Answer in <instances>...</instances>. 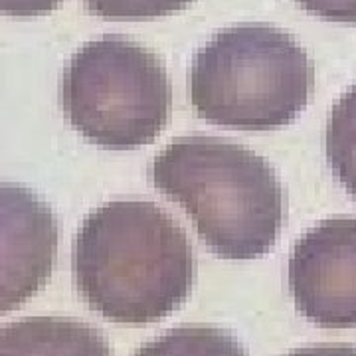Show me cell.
<instances>
[{
	"label": "cell",
	"mask_w": 356,
	"mask_h": 356,
	"mask_svg": "<svg viewBox=\"0 0 356 356\" xmlns=\"http://www.w3.org/2000/svg\"><path fill=\"white\" fill-rule=\"evenodd\" d=\"M83 301L115 323H153L186 301L194 283L192 245L163 208L117 200L93 210L74 245Z\"/></svg>",
	"instance_id": "6da1fadb"
},
{
	"label": "cell",
	"mask_w": 356,
	"mask_h": 356,
	"mask_svg": "<svg viewBox=\"0 0 356 356\" xmlns=\"http://www.w3.org/2000/svg\"><path fill=\"white\" fill-rule=\"evenodd\" d=\"M151 180L180 204L214 254L254 259L280 238L285 194L275 170L254 151L218 137H178L154 156Z\"/></svg>",
	"instance_id": "7a4b0ae2"
},
{
	"label": "cell",
	"mask_w": 356,
	"mask_h": 356,
	"mask_svg": "<svg viewBox=\"0 0 356 356\" xmlns=\"http://www.w3.org/2000/svg\"><path fill=\"white\" fill-rule=\"evenodd\" d=\"M315 86L297 40L259 22L229 26L196 51L188 74L194 111L226 127L266 131L301 113Z\"/></svg>",
	"instance_id": "3957f363"
},
{
	"label": "cell",
	"mask_w": 356,
	"mask_h": 356,
	"mask_svg": "<svg viewBox=\"0 0 356 356\" xmlns=\"http://www.w3.org/2000/svg\"><path fill=\"white\" fill-rule=\"evenodd\" d=\"M70 123L105 149H137L165 129L172 88L153 50L135 40L105 34L72 56L60 86Z\"/></svg>",
	"instance_id": "277c9868"
},
{
	"label": "cell",
	"mask_w": 356,
	"mask_h": 356,
	"mask_svg": "<svg viewBox=\"0 0 356 356\" xmlns=\"http://www.w3.org/2000/svg\"><path fill=\"white\" fill-rule=\"evenodd\" d=\"M289 291L297 311L327 329L356 327V218L318 222L295 243Z\"/></svg>",
	"instance_id": "5b68a950"
},
{
	"label": "cell",
	"mask_w": 356,
	"mask_h": 356,
	"mask_svg": "<svg viewBox=\"0 0 356 356\" xmlns=\"http://www.w3.org/2000/svg\"><path fill=\"white\" fill-rule=\"evenodd\" d=\"M58 224L36 194L2 184V313L22 305L50 277Z\"/></svg>",
	"instance_id": "8992f818"
},
{
	"label": "cell",
	"mask_w": 356,
	"mask_h": 356,
	"mask_svg": "<svg viewBox=\"0 0 356 356\" xmlns=\"http://www.w3.org/2000/svg\"><path fill=\"white\" fill-rule=\"evenodd\" d=\"M0 356H111L102 332L81 321L34 317L6 325Z\"/></svg>",
	"instance_id": "52a82bcc"
},
{
	"label": "cell",
	"mask_w": 356,
	"mask_h": 356,
	"mask_svg": "<svg viewBox=\"0 0 356 356\" xmlns=\"http://www.w3.org/2000/svg\"><path fill=\"white\" fill-rule=\"evenodd\" d=\"M325 151L334 177L356 198V83L332 105L325 131Z\"/></svg>",
	"instance_id": "ba28073f"
},
{
	"label": "cell",
	"mask_w": 356,
	"mask_h": 356,
	"mask_svg": "<svg viewBox=\"0 0 356 356\" xmlns=\"http://www.w3.org/2000/svg\"><path fill=\"white\" fill-rule=\"evenodd\" d=\"M135 356H248V353L228 331L196 325L165 332L140 346Z\"/></svg>",
	"instance_id": "9c48e42d"
},
{
	"label": "cell",
	"mask_w": 356,
	"mask_h": 356,
	"mask_svg": "<svg viewBox=\"0 0 356 356\" xmlns=\"http://www.w3.org/2000/svg\"><path fill=\"white\" fill-rule=\"evenodd\" d=\"M192 0H86L89 13L105 18H159L188 6Z\"/></svg>",
	"instance_id": "30bf717a"
},
{
	"label": "cell",
	"mask_w": 356,
	"mask_h": 356,
	"mask_svg": "<svg viewBox=\"0 0 356 356\" xmlns=\"http://www.w3.org/2000/svg\"><path fill=\"white\" fill-rule=\"evenodd\" d=\"M305 10L327 20L356 22V0H297Z\"/></svg>",
	"instance_id": "8fae6325"
},
{
	"label": "cell",
	"mask_w": 356,
	"mask_h": 356,
	"mask_svg": "<svg viewBox=\"0 0 356 356\" xmlns=\"http://www.w3.org/2000/svg\"><path fill=\"white\" fill-rule=\"evenodd\" d=\"M62 0H0V8L10 16H38L54 10Z\"/></svg>",
	"instance_id": "7c38bea8"
},
{
	"label": "cell",
	"mask_w": 356,
	"mask_h": 356,
	"mask_svg": "<svg viewBox=\"0 0 356 356\" xmlns=\"http://www.w3.org/2000/svg\"><path fill=\"white\" fill-rule=\"evenodd\" d=\"M287 356H356V346L353 344H315L293 350Z\"/></svg>",
	"instance_id": "4fadbf2b"
}]
</instances>
